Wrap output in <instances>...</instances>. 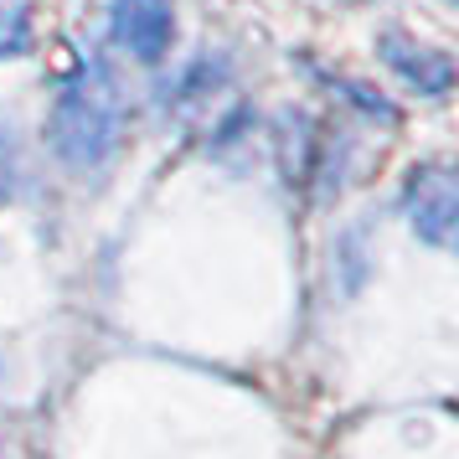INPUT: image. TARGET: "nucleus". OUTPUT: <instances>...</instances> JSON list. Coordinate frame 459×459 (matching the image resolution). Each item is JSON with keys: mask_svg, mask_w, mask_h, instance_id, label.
<instances>
[{"mask_svg": "<svg viewBox=\"0 0 459 459\" xmlns=\"http://www.w3.org/2000/svg\"><path fill=\"white\" fill-rule=\"evenodd\" d=\"M47 140L52 150L63 155L67 166H104L114 145H119V99H114V88L104 78H83V83H73L57 99L52 108V125H47Z\"/></svg>", "mask_w": 459, "mask_h": 459, "instance_id": "1", "label": "nucleus"}, {"mask_svg": "<svg viewBox=\"0 0 459 459\" xmlns=\"http://www.w3.org/2000/svg\"><path fill=\"white\" fill-rule=\"evenodd\" d=\"M408 222L423 243L434 248H455V232H459V196H455V176L444 166H423L413 170L408 181Z\"/></svg>", "mask_w": 459, "mask_h": 459, "instance_id": "2", "label": "nucleus"}, {"mask_svg": "<svg viewBox=\"0 0 459 459\" xmlns=\"http://www.w3.org/2000/svg\"><path fill=\"white\" fill-rule=\"evenodd\" d=\"M176 37L170 0H114V42L140 63H160Z\"/></svg>", "mask_w": 459, "mask_h": 459, "instance_id": "3", "label": "nucleus"}, {"mask_svg": "<svg viewBox=\"0 0 459 459\" xmlns=\"http://www.w3.org/2000/svg\"><path fill=\"white\" fill-rule=\"evenodd\" d=\"M382 57H387V67H397V73H403L418 93H429V99L449 93V83H455V63H449L444 52H434V47H418V42H408V37H397V31H387V37H382Z\"/></svg>", "mask_w": 459, "mask_h": 459, "instance_id": "4", "label": "nucleus"}, {"mask_svg": "<svg viewBox=\"0 0 459 459\" xmlns=\"http://www.w3.org/2000/svg\"><path fill=\"white\" fill-rule=\"evenodd\" d=\"M31 47V0H0V57H22Z\"/></svg>", "mask_w": 459, "mask_h": 459, "instance_id": "5", "label": "nucleus"}]
</instances>
